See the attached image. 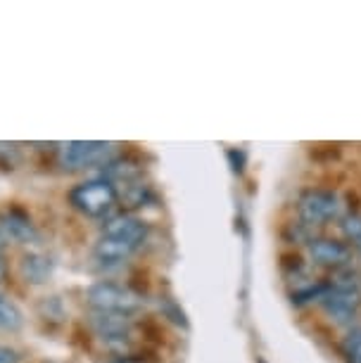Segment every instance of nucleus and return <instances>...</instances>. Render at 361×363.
<instances>
[{"mask_svg":"<svg viewBox=\"0 0 361 363\" xmlns=\"http://www.w3.org/2000/svg\"><path fill=\"white\" fill-rule=\"evenodd\" d=\"M117 200H119L117 188H114V183H110L107 178H93V181L79 183L70 193L72 207L91 218L107 216L114 209Z\"/></svg>","mask_w":361,"mask_h":363,"instance_id":"obj_1","label":"nucleus"},{"mask_svg":"<svg viewBox=\"0 0 361 363\" xmlns=\"http://www.w3.org/2000/svg\"><path fill=\"white\" fill-rule=\"evenodd\" d=\"M114 145L102 140H72L60 145V164L65 171H84L112 162Z\"/></svg>","mask_w":361,"mask_h":363,"instance_id":"obj_2","label":"nucleus"},{"mask_svg":"<svg viewBox=\"0 0 361 363\" xmlns=\"http://www.w3.org/2000/svg\"><path fill=\"white\" fill-rule=\"evenodd\" d=\"M86 299L93 306V311L124 313V316H131L143 304L140 294H135L131 287H124L119 283H95L88 290Z\"/></svg>","mask_w":361,"mask_h":363,"instance_id":"obj_3","label":"nucleus"},{"mask_svg":"<svg viewBox=\"0 0 361 363\" xmlns=\"http://www.w3.org/2000/svg\"><path fill=\"white\" fill-rule=\"evenodd\" d=\"M297 209H299L302 223L314 228V225H326V223H331L333 218H338L340 200L331 190H306V193L299 197Z\"/></svg>","mask_w":361,"mask_h":363,"instance_id":"obj_4","label":"nucleus"},{"mask_svg":"<svg viewBox=\"0 0 361 363\" xmlns=\"http://www.w3.org/2000/svg\"><path fill=\"white\" fill-rule=\"evenodd\" d=\"M321 306L326 313L338 320V323H350L357 318L361 309V287H350V285H328L321 292Z\"/></svg>","mask_w":361,"mask_h":363,"instance_id":"obj_5","label":"nucleus"},{"mask_svg":"<svg viewBox=\"0 0 361 363\" xmlns=\"http://www.w3.org/2000/svg\"><path fill=\"white\" fill-rule=\"evenodd\" d=\"M309 257L311 262L318 266H326V269L340 271L347 269L352 264V247L340 240H331V238H314L309 242Z\"/></svg>","mask_w":361,"mask_h":363,"instance_id":"obj_6","label":"nucleus"},{"mask_svg":"<svg viewBox=\"0 0 361 363\" xmlns=\"http://www.w3.org/2000/svg\"><path fill=\"white\" fill-rule=\"evenodd\" d=\"M138 247L140 245L133 242V240H128V238L100 233V240L95 242L93 257L100 266H117V264H124Z\"/></svg>","mask_w":361,"mask_h":363,"instance_id":"obj_7","label":"nucleus"},{"mask_svg":"<svg viewBox=\"0 0 361 363\" xmlns=\"http://www.w3.org/2000/svg\"><path fill=\"white\" fill-rule=\"evenodd\" d=\"M0 233L3 238L15 240L19 245H36L38 230L31 223V218L24 214L22 209H8L0 214Z\"/></svg>","mask_w":361,"mask_h":363,"instance_id":"obj_8","label":"nucleus"},{"mask_svg":"<svg viewBox=\"0 0 361 363\" xmlns=\"http://www.w3.org/2000/svg\"><path fill=\"white\" fill-rule=\"evenodd\" d=\"M91 323L95 328V333L100 335L105 342L110 345H124L131 335V318L124 316V313H105V311H93Z\"/></svg>","mask_w":361,"mask_h":363,"instance_id":"obj_9","label":"nucleus"},{"mask_svg":"<svg viewBox=\"0 0 361 363\" xmlns=\"http://www.w3.org/2000/svg\"><path fill=\"white\" fill-rule=\"evenodd\" d=\"M22 276L26 278V283H33V285H40L50 278L52 273V262L38 252H29V255L22 257Z\"/></svg>","mask_w":361,"mask_h":363,"instance_id":"obj_10","label":"nucleus"},{"mask_svg":"<svg viewBox=\"0 0 361 363\" xmlns=\"http://www.w3.org/2000/svg\"><path fill=\"white\" fill-rule=\"evenodd\" d=\"M22 325H24V313H22V309H19V306L8 297V294L0 292V328H3V330L15 333Z\"/></svg>","mask_w":361,"mask_h":363,"instance_id":"obj_11","label":"nucleus"},{"mask_svg":"<svg viewBox=\"0 0 361 363\" xmlns=\"http://www.w3.org/2000/svg\"><path fill=\"white\" fill-rule=\"evenodd\" d=\"M343 356L347 363H361V328H352L343 340Z\"/></svg>","mask_w":361,"mask_h":363,"instance_id":"obj_12","label":"nucleus"},{"mask_svg":"<svg viewBox=\"0 0 361 363\" xmlns=\"http://www.w3.org/2000/svg\"><path fill=\"white\" fill-rule=\"evenodd\" d=\"M343 233L352 242V247L361 255V214H347L343 218Z\"/></svg>","mask_w":361,"mask_h":363,"instance_id":"obj_13","label":"nucleus"},{"mask_svg":"<svg viewBox=\"0 0 361 363\" xmlns=\"http://www.w3.org/2000/svg\"><path fill=\"white\" fill-rule=\"evenodd\" d=\"M0 363H19V354L12 347L0 345Z\"/></svg>","mask_w":361,"mask_h":363,"instance_id":"obj_14","label":"nucleus"},{"mask_svg":"<svg viewBox=\"0 0 361 363\" xmlns=\"http://www.w3.org/2000/svg\"><path fill=\"white\" fill-rule=\"evenodd\" d=\"M5 276H8V266H5L3 255H0V283H3V280H5Z\"/></svg>","mask_w":361,"mask_h":363,"instance_id":"obj_15","label":"nucleus"},{"mask_svg":"<svg viewBox=\"0 0 361 363\" xmlns=\"http://www.w3.org/2000/svg\"><path fill=\"white\" fill-rule=\"evenodd\" d=\"M112 363H140V361H133V359H128V356H121V359L112 361Z\"/></svg>","mask_w":361,"mask_h":363,"instance_id":"obj_16","label":"nucleus"},{"mask_svg":"<svg viewBox=\"0 0 361 363\" xmlns=\"http://www.w3.org/2000/svg\"><path fill=\"white\" fill-rule=\"evenodd\" d=\"M3 245H5V238H3V233H0V250H3Z\"/></svg>","mask_w":361,"mask_h":363,"instance_id":"obj_17","label":"nucleus"}]
</instances>
